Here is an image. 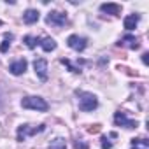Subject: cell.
<instances>
[{"label": "cell", "mask_w": 149, "mask_h": 149, "mask_svg": "<svg viewBox=\"0 0 149 149\" xmlns=\"http://www.w3.org/2000/svg\"><path fill=\"white\" fill-rule=\"evenodd\" d=\"M21 107L23 109H32V111H39V112H46L49 109L47 102L40 97H25L21 100Z\"/></svg>", "instance_id": "cell-1"}, {"label": "cell", "mask_w": 149, "mask_h": 149, "mask_svg": "<svg viewBox=\"0 0 149 149\" xmlns=\"http://www.w3.org/2000/svg\"><path fill=\"white\" fill-rule=\"evenodd\" d=\"M98 107V100L93 93H84L81 91L79 93V109L84 111V112H91Z\"/></svg>", "instance_id": "cell-2"}, {"label": "cell", "mask_w": 149, "mask_h": 149, "mask_svg": "<svg viewBox=\"0 0 149 149\" xmlns=\"http://www.w3.org/2000/svg\"><path fill=\"white\" fill-rule=\"evenodd\" d=\"M40 132H44V125H39V126H33V125H21V126L18 128V140L23 142L26 137L37 135V133H40Z\"/></svg>", "instance_id": "cell-3"}, {"label": "cell", "mask_w": 149, "mask_h": 149, "mask_svg": "<svg viewBox=\"0 0 149 149\" xmlns=\"http://www.w3.org/2000/svg\"><path fill=\"white\" fill-rule=\"evenodd\" d=\"M46 23L51 26H63L67 23V14L60 13V11H51L46 18Z\"/></svg>", "instance_id": "cell-4"}, {"label": "cell", "mask_w": 149, "mask_h": 149, "mask_svg": "<svg viewBox=\"0 0 149 149\" xmlns=\"http://www.w3.org/2000/svg\"><path fill=\"white\" fill-rule=\"evenodd\" d=\"M67 44H68V47H72L74 51H84L86 49V46H88V40L84 39V37H79V35H70L68 39H67Z\"/></svg>", "instance_id": "cell-5"}, {"label": "cell", "mask_w": 149, "mask_h": 149, "mask_svg": "<svg viewBox=\"0 0 149 149\" xmlns=\"http://www.w3.org/2000/svg\"><path fill=\"white\" fill-rule=\"evenodd\" d=\"M33 68H35V74H37V77L40 81H46L47 79V61L44 58H37L33 61Z\"/></svg>", "instance_id": "cell-6"}, {"label": "cell", "mask_w": 149, "mask_h": 149, "mask_svg": "<svg viewBox=\"0 0 149 149\" xmlns=\"http://www.w3.org/2000/svg\"><path fill=\"white\" fill-rule=\"evenodd\" d=\"M114 123L118 126H125V128H137L139 126V123L133 121V119H128L125 112H116L114 114Z\"/></svg>", "instance_id": "cell-7"}, {"label": "cell", "mask_w": 149, "mask_h": 149, "mask_svg": "<svg viewBox=\"0 0 149 149\" xmlns=\"http://www.w3.org/2000/svg\"><path fill=\"white\" fill-rule=\"evenodd\" d=\"M26 67H28V63H26V60H16L14 63H11L9 65V70H11V74L13 76H21V74L26 70Z\"/></svg>", "instance_id": "cell-8"}, {"label": "cell", "mask_w": 149, "mask_h": 149, "mask_svg": "<svg viewBox=\"0 0 149 149\" xmlns=\"http://www.w3.org/2000/svg\"><path fill=\"white\" fill-rule=\"evenodd\" d=\"M118 44L123 46V47L139 49V40H137V37H133V35H125V37H121V40H119Z\"/></svg>", "instance_id": "cell-9"}, {"label": "cell", "mask_w": 149, "mask_h": 149, "mask_svg": "<svg viewBox=\"0 0 149 149\" xmlns=\"http://www.w3.org/2000/svg\"><path fill=\"white\" fill-rule=\"evenodd\" d=\"M100 11L107 13V14H112V16H119L121 14V6L119 4H102Z\"/></svg>", "instance_id": "cell-10"}, {"label": "cell", "mask_w": 149, "mask_h": 149, "mask_svg": "<svg viewBox=\"0 0 149 149\" xmlns=\"http://www.w3.org/2000/svg\"><path fill=\"white\" fill-rule=\"evenodd\" d=\"M39 18H40V14H39V11H35V9H28V11H25V14H23V21H25L26 25L37 23Z\"/></svg>", "instance_id": "cell-11"}, {"label": "cell", "mask_w": 149, "mask_h": 149, "mask_svg": "<svg viewBox=\"0 0 149 149\" xmlns=\"http://www.w3.org/2000/svg\"><path fill=\"white\" fill-rule=\"evenodd\" d=\"M139 19H140V16L139 14H130V16H126L125 18V28L126 30H133L135 26H137V23H139Z\"/></svg>", "instance_id": "cell-12"}, {"label": "cell", "mask_w": 149, "mask_h": 149, "mask_svg": "<svg viewBox=\"0 0 149 149\" xmlns=\"http://www.w3.org/2000/svg\"><path fill=\"white\" fill-rule=\"evenodd\" d=\"M40 46H42V49L47 51V53L56 49V42H54V39H51V37H44V39L40 40Z\"/></svg>", "instance_id": "cell-13"}, {"label": "cell", "mask_w": 149, "mask_h": 149, "mask_svg": "<svg viewBox=\"0 0 149 149\" xmlns=\"http://www.w3.org/2000/svg\"><path fill=\"white\" fill-rule=\"evenodd\" d=\"M132 149H149V140L147 139H133L132 140Z\"/></svg>", "instance_id": "cell-14"}, {"label": "cell", "mask_w": 149, "mask_h": 149, "mask_svg": "<svg viewBox=\"0 0 149 149\" xmlns=\"http://www.w3.org/2000/svg\"><path fill=\"white\" fill-rule=\"evenodd\" d=\"M67 147V140L61 139V137H56L54 140H51L49 144V149H65Z\"/></svg>", "instance_id": "cell-15"}, {"label": "cell", "mask_w": 149, "mask_h": 149, "mask_svg": "<svg viewBox=\"0 0 149 149\" xmlns=\"http://www.w3.org/2000/svg\"><path fill=\"white\" fill-rule=\"evenodd\" d=\"M23 40H25V44H26V46H28L30 49H33V47H35L37 44H40V40H39L37 37H32V35H26V37H25Z\"/></svg>", "instance_id": "cell-16"}, {"label": "cell", "mask_w": 149, "mask_h": 149, "mask_svg": "<svg viewBox=\"0 0 149 149\" xmlns=\"http://www.w3.org/2000/svg\"><path fill=\"white\" fill-rule=\"evenodd\" d=\"M61 63H63V65H67L72 72H76V74H79V72H81V68H76V67H74V65L70 63V60H67V58H63V60H61Z\"/></svg>", "instance_id": "cell-17"}, {"label": "cell", "mask_w": 149, "mask_h": 149, "mask_svg": "<svg viewBox=\"0 0 149 149\" xmlns=\"http://www.w3.org/2000/svg\"><path fill=\"white\" fill-rule=\"evenodd\" d=\"M74 149H90V147L84 140H76L74 142Z\"/></svg>", "instance_id": "cell-18"}, {"label": "cell", "mask_w": 149, "mask_h": 149, "mask_svg": "<svg viewBox=\"0 0 149 149\" xmlns=\"http://www.w3.org/2000/svg\"><path fill=\"white\" fill-rule=\"evenodd\" d=\"M9 40H11V39H6L2 44H0V51H2V53H7V49H9V46H11Z\"/></svg>", "instance_id": "cell-19"}, {"label": "cell", "mask_w": 149, "mask_h": 149, "mask_svg": "<svg viewBox=\"0 0 149 149\" xmlns=\"http://www.w3.org/2000/svg\"><path fill=\"white\" fill-rule=\"evenodd\" d=\"M111 147H112V144L107 142V137H104L102 139V149H111Z\"/></svg>", "instance_id": "cell-20"}, {"label": "cell", "mask_w": 149, "mask_h": 149, "mask_svg": "<svg viewBox=\"0 0 149 149\" xmlns=\"http://www.w3.org/2000/svg\"><path fill=\"white\" fill-rule=\"evenodd\" d=\"M88 132H90V133H97V132H100V125H93V126H90Z\"/></svg>", "instance_id": "cell-21"}, {"label": "cell", "mask_w": 149, "mask_h": 149, "mask_svg": "<svg viewBox=\"0 0 149 149\" xmlns=\"http://www.w3.org/2000/svg\"><path fill=\"white\" fill-rule=\"evenodd\" d=\"M4 107V91H2V86H0V111Z\"/></svg>", "instance_id": "cell-22"}, {"label": "cell", "mask_w": 149, "mask_h": 149, "mask_svg": "<svg viewBox=\"0 0 149 149\" xmlns=\"http://www.w3.org/2000/svg\"><path fill=\"white\" fill-rule=\"evenodd\" d=\"M147 56H149L147 53H144V54H142V61H144V65H147V63H149V58H147Z\"/></svg>", "instance_id": "cell-23"}, {"label": "cell", "mask_w": 149, "mask_h": 149, "mask_svg": "<svg viewBox=\"0 0 149 149\" xmlns=\"http://www.w3.org/2000/svg\"><path fill=\"white\" fill-rule=\"evenodd\" d=\"M0 25H2V21H0Z\"/></svg>", "instance_id": "cell-24"}]
</instances>
